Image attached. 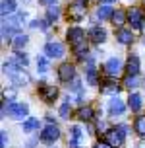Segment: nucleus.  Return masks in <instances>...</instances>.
<instances>
[{"mask_svg": "<svg viewBox=\"0 0 145 148\" xmlns=\"http://www.w3.org/2000/svg\"><path fill=\"white\" fill-rule=\"evenodd\" d=\"M126 134H128V127L126 125H120L118 129H110V131H107V142L110 146H122Z\"/></svg>", "mask_w": 145, "mask_h": 148, "instance_id": "nucleus-2", "label": "nucleus"}, {"mask_svg": "<svg viewBox=\"0 0 145 148\" xmlns=\"http://www.w3.org/2000/svg\"><path fill=\"white\" fill-rule=\"evenodd\" d=\"M128 74H134V76H138V72H139V59L138 57H130L128 59Z\"/></svg>", "mask_w": 145, "mask_h": 148, "instance_id": "nucleus-16", "label": "nucleus"}, {"mask_svg": "<svg viewBox=\"0 0 145 148\" xmlns=\"http://www.w3.org/2000/svg\"><path fill=\"white\" fill-rule=\"evenodd\" d=\"M112 14H114V10H112V6H109V4H103V6H99V10H97V16H99L101 22L112 18Z\"/></svg>", "mask_w": 145, "mask_h": 148, "instance_id": "nucleus-14", "label": "nucleus"}, {"mask_svg": "<svg viewBox=\"0 0 145 148\" xmlns=\"http://www.w3.org/2000/svg\"><path fill=\"white\" fill-rule=\"evenodd\" d=\"M0 140H2V148L8 146V136H6V133H4V131L0 133Z\"/></svg>", "mask_w": 145, "mask_h": 148, "instance_id": "nucleus-33", "label": "nucleus"}, {"mask_svg": "<svg viewBox=\"0 0 145 148\" xmlns=\"http://www.w3.org/2000/svg\"><path fill=\"white\" fill-rule=\"evenodd\" d=\"M93 148H112V146H110L109 142H97V144H95Z\"/></svg>", "mask_w": 145, "mask_h": 148, "instance_id": "nucleus-34", "label": "nucleus"}, {"mask_svg": "<svg viewBox=\"0 0 145 148\" xmlns=\"http://www.w3.org/2000/svg\"><path fill=\"white\" fill-rule=\"evenodd\" d=\"M0 12H2L4 18H6L8 14H14V12H16V2H14V0H4V2H2V8H0Z\"/></svg>", "mask_w": 145, "mask_h": 148, "instance_id": "nucleus-17", "label": "nucleus"}, {"mask_svg": "<svg viewBox=\"0 0 145 148\" xmlns=\"http://www.w3.org/2000/svg\"><path fill=\"white\" fill-rule=\"evenodd\" d=\"M124 84L128 86V88H136L138 86V76H134V74H130L126 80H124Z\"/></svg>", "mask_w": 145, "mask_h": 148, "instance_id": "nucleus-29", "label": "nucleus"}, {"mask_svg": "<svg viewBox=\"0 0 145 148\" xmlns=\"http://www.w3.org/2000/svg\"><path fill=\"white\" fill-rule=\"evenodd\" d=\"M85 12H87L85 0H74L72 4H70V10H68V16H70V20H74V22H80L81 18L85 16Z\"/></svg>", "mask_w": 145, "mask_h": 148, "instance_id": "nucleus-3", "label": "nucleus"}, {"mask_svg": "<svg viewBox=\"0 0 145 148\" xmlns=\"http://www.w3.org/2000/svg\"><path fill=\"white\" fill-rule=\"evenodd\" d=\"M78 117H80L81 121H91V117H93V109H91V107H81V109L78 111Z\"/></svg>", "mask_w": 145, "mask_h": 148, "instance_id": "nucleus-22", "label": "nucleus"}, {"mask_svg": "<svg viewBox=\"0 0 145 148\" xmlns=\"http://www.w3.org/2000/svg\"><path fill=\"white\" fill-rule=\"evenodd\" d=\"M37 68H39V72H47L49 70V60L45 57H39L37 59Z\"/></svg>", "mask_w": 145, "mask_h": 148, "instance_id": "nucleus-28", "label": "nucleus"}, {"mask_svg": "<svg viewBox=\"0 0 145 148\" xmlns=\"http://www.w3.org/2000/svg\"><path fill=\"white\" fill-rule=\"evenodd\" d=\"M141 103H143V101H141V96H139V94H132V96L128 97V105H130L132 111H139L141 109Z\"/></svg>", "mask_w": 145, "mask_h": 148, "instance_id": "nucleus-15", "label": "nucleus"}, {"mask_svg": "<svg viewBox=\"0 0 145 148\" xmlns=\"http://www.w3.org/2000/svg\"><path fill=\"white\" fill-rule=\"evenodd\" d=\"M128 22L132 23L134 29H141L143 27V14H141V10L132 8L130 12H128Z\"/></svg>", "mask_w": 145, "mask_h": 148, "instance_id": "nucleus-8", "label": "nucleus"}, {"mask_svg": "<svg viewBox=\"0 0 145 148\" xmlns=\"http://www.w3.org/2000/svg\"><path fill=\"white\" fill-rule=\"evenodd\" d=\"M4 72L10 76V80L14 82L16 86H25V84H29V76L25 74L23 66H16L12 62H4Z\"/></svg>", "mask_w": 145, "mask_h": 148, "instance_id": "nucleus-1", "label": "nucleus"}, {"mask_svg": "<svg viewBox=\"0 0 145 148\" xmlns=\"http://www.w3.org/2000/svg\"><path fill=\"white\" fill-rule=\"evenodd\" d=\"M87 82L89 84H97V70H95L93 64L87 66Z\"/></svg>", "mask_w": 145, "mask_h": 148, "instance_id": "nucleus-25", "label": "nucleus"}, {"mask_svg": "<svg viewBox=\"0 0 145 148\" xmlns=\"http://www.w3.org/2000/svg\"><path fill=\"white\" fill-rule=\"evenodd\" d=\"M29 113V107L25 103H10L8 105V115L14 119H25Z\"/></svg>", "mask_w": 145, "mask_h": 148, "instance_id": "nucleus-6", "label": "nucleus"}, {"mask_svg": "<svg viewBox=\"0 0 145 148\" xmlns=\"http://www.w3.org/2000/svg\"><path fill=\"white\" fill-rule=\"evenodd\" d=\"M45 53L51 59H60L64 55V45L58 43V41H49V43L45 45Z\"/></svg>", "mask_w": 145, "mask_h": 148, "instance_id": "nucleus-5", "label": "nucleus"}, {"mask_svg": "<svg viewBox=\"0 0 145 148\" xmlns=\"http://www.w3.org/2000/svg\"><path fill=\"white\" fill-rule=\"evenodd\" d=\"M105 2H107V4H109V2H114V0H105Z\"/></svg>", "mask_w": 145, "mask_h": 148, "instance_id": "nucleus-36", "label": "nucleus"}, {"mask_svg": "<svg viewBox=\"0 0 145 148\" xmlns=\"http://www.w3.org/2000/svg\"><path fill=\"white\" fill-rule=\"evenodd\" d=\"M39 94H41V97H43L45 101H54L56 96H58V90L54 88V86L43 84V86H39Z\"/></svg>", "mask_w": 145, "mask_h": 148, "instance_id": "nucleus-11", "label": "nucleus"}, {"mask_svg": "<svg viewBox=\"0 0 145 148\" xmlns=\"http://www.w3.org/2000/svg\"><path fill=\"white\" fill-rule=\"evenodd\" d=\"M25 45H27V35H16V39H14L16 49H22V47H25Z\"/></svg>", "mask_w": 145, "mask_h": 148, "instance_id": "nucleus-26", "label": "nucleus"}, {"mask_svg": "<svg viewBox=\"0 0 145 148\" xmlns=\"http://www.w3.org/2000/svg\"><path fill=\"white\" fill-rule=\"evenodd\" d=\"M68 41L72 43V47H80V45L85 43V31L81 29V27H70L68 29Z\"/></svg>", "mask_w": 145, "mask_h": 148, "instance_id": "nucleus-4", "label": "nucleus"}, {"mask_svg": "<svg viewBox=\"0 0 145 148\" xmlns=\"http://www.w3.org/2000/svg\"><path fill=\"white\" fill-rule=\"evenodd\" d=\"M37 127H39V119H27V121H23V131H25V133L35 131Z\"/></svg>", "mask_w": 145, "mask_h": 148, "instance_id": "nucleus-24", "label": "nucleus"}, {"mask_svg": "<svg viewBox=\"0 0 145 148\" xmlns=\"http://www.w3.org/2000/svg\"><path fill=\"white\" fill-rule=\"evenodd\" d=\"M58 78L62 82H70L76 78V68H74V64H70V62H64L62 66L58 68Z\"/></svg>", "mask_w": 145, "mask_h": 148, "instance_id": "nucleus-7", "label": "nucleus"}, {"mask_svg": "<svg viewBox=\"0 0 145 148\" xmlns=\"http://www.w3.org/2000/svg\"><path fill=\"white\" fill-rule=\"evenodd\" d=\"M70 103H62L60 105V111H58V113H60V117H70Z\"/></svg>", "mask_w": 145, "mask_h": 148, "instance_id": "nucleus-30", "label": "nucleus"}, {"mask_svg": "<svg viewBox=\"0 0 145 148\" xmlns=\"http://www.w3.org/2000/svg\"><path fill=\"white\" fill-rule=\"evenodd\" d=\"M116 37H118V41L120 43H124V45H128V43H132V31L130 29H118V33H116Z\"/></svg>", "mask_w": 145, "mask_h": 148, "instance_id": "nucleus-18", "label": "nucleus"}, {"mask_svg": "<svg viewBox=\"0 0 145 148\" xmlns=\"http://www.w3.org/2000/svg\"><path fill=\"white\" fill-rule=\"evenodd\" d=\"M101 92L103 94H118V86L114 82H105L101 86Z\"/></svg>", "mask_w": 145, "mask_h": 148, "instance_id": "nucleus-20", "label": "nucleus"}, {"mask_svg": "<svg viewBox=\"0 0 145 148\" xmlns=\"http://www.w3.org/2000/svg\"><path fill=\"white\" fill-rule=\"evenodd\" d=\"M31 27H35V29H37V27H41V29H45V27H49V23H47V22H39V20H37V22L31 23Z\"/></svg>", "mask_w": 145, "mask_h": 148, "instance_id": "nucleus-32", "label": "nucleus"}, {"mask_svg": "<svg viewBox=\"0 0 145 148\" xmlns=\"http://www.w3.org/2000/svg\"><path fill=\"white\" fill-rule=\"evenodd\" d=\"M89 37L93 39L95 43H103V41L107 39V31L103 29V27H91V31H89Z\"/></svg>", "mask_w": 145, "mask_h": 148, "instance_id": "nucleus-13", "label": "nucleus"}, {"mask_svg": "<svg viewBox=\"0 0 145 148\" xmlns=\"http://www.w3.org/2000/svg\"><path fill=\"white\" fill-rule=\"evenodd\" d=\"M109 111H110V115H122L126 111V105H124L122 99L114 97V99H110V103H109Z\"/></svg>", "mask_w": 145, "mask_h": 148, "instance_id": "nucleus-12", "label": "nucleus"}, {"mask_svg": "<svg viewBox=\"0 0 145 148\" xmlns=\"http://www.w3.org/2000/svg\"><path fill=\"white\" fill-rule=\"evenodd\" d=\"M16 60H18V62H20V66H27V57H25V55H22V53H18V55H16Z\"/></svg>", "mask_w": 145, "mask_h": 148, "instance_id": "nucleus-31", "label": "nucleus"}, {"mask_svg": "<svg viewBox=\"0 0 145 148\" xmlns=\"http://www.w3.org/2000/svg\"><path fill=\"white\" fill-rule=\"evenodd\" d=\"M110 20H112V23H114V25H122V23L126 22V14H124L122 10H116Z\"/></svg>", "mask_w": 145, "mask_h": 148, "instance_id": "nucleus-23", "label": "nucleus"}, {"mask_svg": "<svg viewBox=\"0 0 145 148\" xmlns=\"http://www.w3.org/2000/svg\"><path fill=\"white\" fill-rule=\"evenodd\" d=\"M70 133H72V144H78L80 138H81V129H80V127H72Z\"/></svg>", "mask_w": 145, "mask_h": 148, "instance_id": "nucleus-27", "label": "nucleus"}, {"mask_svg": "<svg viewBox=\"0 0 145 148\" xmlns=\"http://www.w3.org/2000/svg\"><path fill=\"white\" fill-rule=\"evenodd\" d=\"M58 16H60V8H58L56 4H51V6H49V10H47V20H49V22H52V20H56Z\"/></svg>", "mask_w": 145, "mask_h": 148, "instance_id": "nucleus-19", "label": "nucleus"}, {"mask_svg": "<svg viewBox=\"0 0 145 148\" xmlns=\"http://www.w3.org/2000/svg\"><path fill=\"white\" fill-rule=\"evenodd\" d=\"M41 4H45V6H51V4H54V0H39Z\"/></svg>", "mask_w": 145, "mask_h": 148, "instance_id": "nucleus-35", "label": "nucleus"}, {"mask_svg": "<svg viewBox=\"0 0 145 148\" xmlns=\"http://www.w3.org/2000/svg\"><path fill=\"white\" fill-rule=\"evenodd\" d=\"M120 70H122V62H120V59L112 57V59L107 60V64H105V72L109 74V76H118Z\"/></svg>", "mask_w": 145, "mask_h": 148, "instance_id": "nucleus-10", "label": "nucleus"}, {"mask_svg": "<svg viewBox=\"0 0 145 148\" xmlns=\"http://www.w3.org/2000/svg\"><path fill=\"white\" fill-rule=\"evenodd\" d=\"M134 127H136V131H138L141 136H145V115H139V117L136 119Z\"/></svg>", "mask_w": 145, "mask_h": 148, "instance_id": "nucleus-21", "label": "nucleus"}, {"mask_svg": "<svg viewBox=\"0 0 145 148\" xmlns=\"http://www.w3.org/2000/svg\"><path fill=\"white\" fill-rule=\"evenodd\" d=\"M60 138V129L56 125H49L45 129L43 133H41V140L43 142H54Z\"/></svg>", "mask_w": 145, "mask_h": 148, "instance_id": "nucleus-9", "label": "nucleus"}]
</instances>
